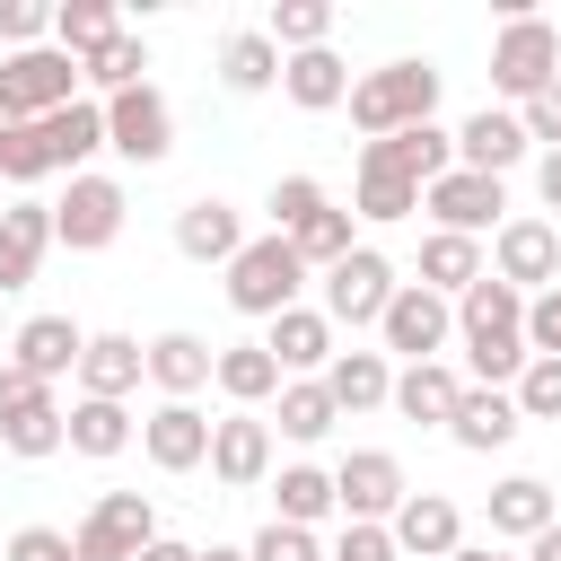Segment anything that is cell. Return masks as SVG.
<instances>
[{"label": "cell", "instance_id": "obj_6", "mask_svg": "<svg viewBox=\"0 0 561 561\" xmlns=\"http://www.w3.org/2000/svg\"><path fill=\"white\" fill-rule=\"evenodd\" d=\"M377 351H386L394 368L447 359V351H456V298H438V289L403 280V289L386 298V316H377Z\"/></svg>", "mask_w": 561, "mask_h": 561}, {"label": "cell", "instance_id": "obj_47", "mask_svg": "<svg viewBox=\"0 0 561 561\" xmlns=\"http://www.w3.org/2000/svg\"><path fill=\"white\" fill-rule=\"evenodd\" d=\"M517 131H526V149H561V79L517 105Z\"/></svg>", "mask_w": 561, "mask_h": 561}, {"label": "cell", "instance_id": "obj_10", "mask_svg": "<svg viewBox=\"0 0 561 561\" xmlns=\"http://www.w3.org/2000/svg\"><path fill=\"white\" fill-rule=\"evenodd\" d=\"M403 491H412V473H403L394 447H351V456L333 465V508H342V526H386V517L403 508Z\"/></svg>", "mask_w": 561, "mask_h": 561}, {"label": "cell", "instance_id": "obj_1", "mask_svg": "<svg viewBox=\"0 0 561 561\" xmlns=\"http://www.w3.org/2000/svg\"><path fill=\"white\" fill-rule=\"evenodd\" d=\"M456 351H465V386H517V368H526V298L482 272L456 298Z\"/></svg>", "mask_w": 561, "mask_h": 561}, {"label": "cell", "instance_id": "obj_8", "mask_svg": "<svg viewBox=\"0 0 561 561\" xmlns=\"http://www.w3.org/2000/svg\"><path fill=\"white\" fill-rule=\"evenodd\" d=\"M491 280H508L517 298H535V289H552L561 280V219H543V210H508L500 228H491Z\"/></svg>", "mask_w": 561, "mask_h": 561}, {"label": "cell", "instance_id": "obj_48", "mask_svg": "<svg viewBox=\"0 0 561 561\" xmlns=\"http://www.w3.org/2000/svg\"><path fill=\"white\" fill-rule=\"evenodd\" d=\"M245 561H324V543H316L307 526H280V517H272V526L245 543Z\"/></svg>", "mask_w": 561, "mask_h": 561}, {"label": "cell", "instance_id": "obj_56", "mask_svg": "<svg viewBox=\"0 0 561 561\" xmlns=\"http://www.w3.org/2000/svg\"><path fill=\"white\" fill-rule=\"evenodd\" d=\"M447 561H517V552H508V543H456Z\"/></svg>", "mask_w": 561, "mask_h": 561}, {"label": "cell", "instance_id": "obj_7", "mask_svg": "<svg viewBox=\"0 0 561 561\" xmlns=\"http://www.w3.org/2000/svg\"><path fill=\"white\" fill-rule=\"evenodd\" d=\"M123 219H131L123 175L88 167V175H70V184H61V202H53V245H70V254H105V245L123 237Z\"/></svg>", "mask_w": 561, "mask_h": 561}, {"label": "cell", "instance_id": "obj_52", "mask_svg": "<svg viewBox=\"0 0 561 561\" xmlns=\"http://www.w3.org/2000/svg\"><path fill=\"white\" fill-rule=\"evenodd\" d=\"M44 394H53L44 377H26L18 359H0V421H9V412H26V403H44Z\"/></svg>", "mask_w": 561, "mask_h": 561}, {"label": "cell", "instance_id": "obj_35", "mask_svg": "<svg viewBox=\"0 0 561 561\" xmlns=\"http://www.w3.org/2000/svg\"><path fill=\"white\" fill-rule=\"evenodd\" d=\"M272 438H289V447H316V438H333V394H324V377H280V394H272Z\"/></svg>", "mask_w": 561, "mask_h": 561}, {"label": "cell", "instance_id": "obj_16", "mask_svg": "<svg viewBox=\"0 0 561 561\" xmlns=\"http://www.w3.org/2000/svg\"><path fill=\"white\" fill-rule=\"evenodd\" d=\"M44 254H53V202L9 193V202H0V298H18V289L44 272Z\"/></svg>", "mask_w": 561, "mask_h": 561}, {"label": "cell", "instance_id": "obj_55", "mask_svg": "<svg viewBox=\"0 0 561 561\" xmlns=\"http://www.w3.org/2000/svg\"><path fill=\"white\" fill-rule=\"evenodd\" d=\"M517 561H561V517H552V526H543V535H535V543H526Z\"/></svg>", "mask_w": 561, "mask_h": 561}, {"label": "cell", "instance_id": "obj_3", "mask_svg": "<svg viewBox=\"0 0 561 561\" xmlns=\"http://www.w3.org/2000/svg\"><path fill=\"white\" fill-rule=\"evenodd\" d=\"M307 280H316V272L298 263V245L263 228V237H245V245H237V263H228V307H237L245 324H272L280 307H298V298H307Z\"/></svg>", "mask_w": 561, "mask_h": 561}, {"label": "cell", "instance_id": "obj_49", "mask_svg": "<svg viewBox=\"0 0 561 561\" xmlns=\"http://www.w3.org/2000/svg\"><path fill=\"white\" fill-rule=\"evenodd\" d=\"M526 351L535 359H561V280L526 298Z\"/></svg>", "mask_w": 561, "mask_h": 561}, {"label": "cell", "instance_id": "obj_50", "mask_svg": "<svg viewBox=\"0 0 561 561\" xmlns=\"http://www.w3.org/2000/svg\"><path fill=\"white\" fill-rule=\"evenodd\" d=\"M0 561H79V543H70L61 526H18V535L0 543Z\"/></svg>", "mask_w": 561, "mask_h": 561}, {"label": "cell", "instance_id": "obj_57", "mask_svg": "<svg viewBox=\"0 0 561 561\" xmlns=\"http://www.w3.org/2000/svg\"><path fill=\"white\" fill-rule=\"evenodd\" d=\"M9 131H26V114H18V96L0 88V140H9Z\"/></svg>", "mask_w": 561, "mask_h": 561}, {"label": "cell", "instance_id": "obj_45", "mask_svg": "<svg viewBox=\"0 0 561 561\" xmlns=\"http://www.w3.org/2000/svg\"><path fill=\"white\" fill-rule=\"evenodd\" d=\"M44 175H53V167H44V140H35V123H26V131H9V140H0V184H9V193H35Z\"/></svg>", "mask_w": 561, "mask_h": 561}, {"label": "cell", "instance_id": "obj_41", "mask_svg": "<svg viewBox=\"0 0 561 561\" xmlns=\"http://www.w3.org/2000/svg\"><path fill=\"white\" fill-rule=\"evenodd\" d=\"M263 35L280 53H316V44H333V0H272Z\"/></svg>", "mask_w": 561, "mask_h": 561}, {"label": "cell", "instance_id": "obj_30", "mask_svg": "<svg viewBox=\"0 0 561 561\" xmlns=\"http://www.w3.org/2000/svg\"><path fill=\"white\" fill-rule=\"evenodd\" d=\"M351 61L333 53V44H316V53H280V96L298 105V114H333L342 96H351Z\"/></svg>", "mask_w": 561, "mask_h": 561}, {"label": "cell", "instance_id": "obj_31", "mask_svg": "<svg viewBox=\"0 0 561 561\" xmlns=\"http://www.w3.org/2000/svg\"><path fill=\"white\" fill-rule=\"evenodd\" d=\"M35 140H44V167H53V175H88V158L105 149V105H96V96H79V105L44 114V123H35Z\"/></svg>", "mask_w": 561, "mask_h": 561}, {"label": "cell", "instance_id": "obj_39", "mask_svg": "<svg viewBox=\"0 0 561 561\" xmlns=\"http://www.w3.org/2000/svg\"><path fill=\"white\" fill-rule=\"evenodd\" d=\"M79 79H88V96H123V88H140V79H149V44L123 26L114 44H96V53L79 61Z\"/></svg>", "mask_w": 561, "mask_h": 561}, {"label": "cell", "instance_id": "obj_59", "mask_svg": "<svg viewBox=\"0 0 561 561\" xmlns=\"http://www.w3.org/2000/svg\"><path fill=\"white\" fill-rule=\"evenodd\" d=\"M0 202H9V184H0Z\"/></svg>", "mask_w": 561, "mask_h": 561}, {"label": "cell", "instance_id": "obj_40", "mask_svg": "<svg viewBox=\"0 0 561 561\" xmlns=\"http://www.w3.org/2000/svg\"><path fill=\"white\" fill-rule=\"evenodd\" d=\"M0 456H18V465H44V456H61V394H44V403L9 412V421H0Z\"/></svg>", "mask_w": 561, "mask_h": 561}, {"label": "cell", "instance_id": "obj_13", "mask_svg": "<svg viewBox=\"0 0 561 561\" xmlns=\"http://www.w3.org/2000/svg\"><path fill=\"white\" fill-rule=\"evenodd\" d=\"M272 465H280V438H272L263 412H219V421H210V482H228V491H263Z\"/></svg>", "mask_w": 561, "mask_h": 561}, {"label": "cell", "instance_id": "obj_27", "mask_svg": "<svg viewBox=\"0 0 561 561\" xmlns=\"http://www.w3.org/2000/svg\"><path fill=\"white\" fill-rule=\"evenodd\" d=\"M456 394H465V368H456V359H421V368H394V394H386V412H403L412 430H447Z\"/></svg>", "mask_w": 561, "mask_h": 561}, {"label": "cell", "instance_id": "obj_42", "mask_svg": "<svg viewBox=\"0 0 561 561\" xmlns=\"http://www.w3.org/2000/svg\"><path fill=\"white\" fill-rule=\"evenodd\" d=\"M289 245H298V263H307V272H333V263H342V254L359 245V219H351V210L333 202V210H316V219H307V228H298Z\"/></svg>", "mask_w": 561, "mask_h": 561}, {"label": "cell", "instance_id": "obj_4", "mask_svg": "<svg viewBox=\"0 0 561 561\" xmlns=\"http://www.w3.org/2000/svg\"><path fill=\"white\" fill-rule=\"evenodd\" d=\"M561 79V26L543 18V9H526V18H500V35H491V96L517 114L535 88H552Z\"/></svg>", "mask_w": 561, "mask_h": 561}, {"label": "cell", "instance_id": "obj_54", "mask_svg": "<svg viewBox=\"0 0 561 561\" xmlns=\"http://www.w3.org/2000/svg\"><path fill=\"white\" fill-rule=\"evenodd\" d=\"M131 561H193V543H175V535H158V543H140Z\"/></svg>", "mask_w": 561, "mask_h": 561}, {"label": "cell", "instance_id": "obj_21", "mask_svg": "<svg viewBox=\"0 0 561 561\" xmlns=\"http://www.w3.org/2000/svg\"><path fill=\"white\" fill-rule=\"evenodd\" d=\"M61 447H70V456H88V465H114L123 447H140V412H131V403L70 394V403H61Z\"/></svg>", "mask_w": 561, "mask_h": 561}, {"label": "cell", "instance_id": "obj_11", "mask_svg": "<svg viewBox=\"0 0 561 561\" xmlns=\"http://www.w3.org/2000/svg\"><path fill=\"white\" fill-rule=\"evenodd\" d=\"M0 88L18 96V114H26V123H44V114H61V105H79V96H88V79H79V61H70L61 44L0 53Z\"/></svg>", "mask_w": 561, "mask_h": 561}, {"label": "cell", "instance_id": "obj_32", "mask_svg": "<svg viewBox=\"0 0 561 561\" xmlns=\"http://www.w3.org/2000/svg\"><path fill=\"white\" fill-rule=\"evenodd\" d=\"M210 386L228 394V412H263V403L280 394V359H272L263 342H219V359H210Z\"/></svg>", "mask_w": 561, "mask_h": 561}, {"label": "cell", "instance_id": "obj_37", "mask_svg": "<svg viewBox=\"0 0 561 561\" xmlns=\"http://www.w3.org/2000/svg\"><path fill=\"white\" fill-rule=\"evenodd\" d=\"M351 219H359V228L421 219V184H403V175H386V167H351Z\"/></svg>", "mask_w": 561, "mask_h": 561}, {"label": "cell", "instance_id": "obj_2", "mask_svg": "<svg viewBox=\"0 0 561 561\" xmlns=\"http://www.w3.org/2000/svg\"><path fill=\"white\" fill-rule=\"evenodd\" d=\"M342 105H351V131H359V140H386V131L438 123V61H430V53H394V61L359 70Z\"/></svg>", "mask_w": 561, "mask_h": 561}, {"label": "cell", "instance_id": "obj_58", "mask_svg": "<svg viewBox=\"0 0 561 561\" xmlns=\"http://www.w3.org/2000/svg\"><path fill=\"white\" fill-rule=\"evenodd\" d=\"M193 561H245V543H193Z\"/></svg>", "mask_w": 561, "mask_h": 561}, {"label": "cell", "instance_id": "obj_9", "mask_svg": "<svg viewBox=\"0 0 561 561\" xmlns=\"http://www.w3.org/2000/svg\"><path fill=\"white\" fill-rule=\"evenodd\" d=\"M105 105V149L123 158V167H158V158H175V105H167V88H123V96H96Z\"/></svg>", "mask_w": 561, "mask_h": 561}, {"label": "cell", "instance_id": "obj_5", "mask_svg": "<svg viewBox=\"0 0 561 561\" xmlns=\"http://www.w3.org/2000/svg\"><path fill=\"white\" fill-rule=\"evenodd\" d=\"M316 280H324V298H316V307H324V324H333V333H342V324H351V333H377L386 298L403 289L394 254H386V245H368V237H359V245H351L333 272H316Z\"/></svg>", "mask_w": 561, "mask_h": 561}, {"label": "cell", "instance_id": "obj_46", "mask_svg": "<svg viewBox=\"0 0 561 561\" xmlns=\"http://www.w3.org/2000/svg\"><path fill=\"white\" fill-rule=\"evenodd\" d=\"M0 44H9V53L53 44V0H0Z\"/></svg>", "mask_w": 561, "mask_h": 561}, {"label": "cell", "instance_id": "obj_38", "mask_svg": "<svg viewBox=\"0 0 561 561\" xmlns=\"http://www.w3.org/2000/svg\"><path fill=\"white\" fill-rule=\"evenodd\" d=\"M123 35V9L114 0H53V44L70 53V61H88L96 44H114Z\"/></svg>", "mask_w": 561, "mask_h": 561}, {"label": "cell", "instance_id": "obj_36", "mask_svg": "<svg viewBox=\"0 0 561 561\" xmlns=\"http://www.w3.org/2000/svg\"><path fill=\"white\" fill-rule=\"evenodd\" d=\"M482 272H491L482 237H447V228H430V237H421V272H412L421 289H438V298H465Z\"/></svg>", "mask_w": 561, "mask_h": 561}, {"label": "cell", "instance_id": "obj_14", "mask_svg": "<svg viewBox=\"0 0 561 561\" xmlns=\"http://www.w3.org/2000/svg\"><path fill=\"white\" fill-rule=\"evenodd\" d=\"M70 543H79V561H131L140 543H158V508H149V491H105V500L70 526Z\"/></svg>", "mask_w": 561, "mask_h": 561}, {"label": "cell", "instance_id": "obj_19", "mask_svg": "<svg viewBox=\"0 0 561 561\" xmlns=\"http://www.w3.org/2000/svg\"><path fill=\"white\" fill-rule=\"evenodd\" d=\"M359 167H386L403 184H438L456 167V131L447 123H412V131H386V140H359Z\"/></svg>", "mask_w": 561, "mask_h": 561}, {"label": "cell", "instance_id": "obj_18", "mask_svg": "<svg viewBox=\"0 0 561 561\" xmlns=\"http://www.w3.org/2000/svg\"><path fill=\"white\" fill-rule=\"evenodd\" d=\"M386 535H394L403 561H447V552L465 543V508H456L447 491H403V508L386 517Z\"/></svg>", "mask_w": 561, "mask_h": 561}, {"label": "cell", "instance_id": "obj_28", "mask_svg": "<svg viewBox=\"0 0 561 561\" xmlns=\"http://www.w3.org/2000/svg\"><path fill=\"white\" fill-rule=\"evenodd\" d=\"M517 430H526V421H517L508 386H465V394H456V412H447V438H456L465 456H500Z\"/></svg>", "mask_w": 561, "mask_h": 561}, {"label": "cell", "instance_id": "obj_26", "mask_svg": "<svg viewBox=\"0 0 561 561\" xmlns=\"http://www.w3.org/2000/svg\"><path fill=\"white\" fill-rule=\"evenodd\" d=\"M79 351H88V324H70V316H26V324L9 333V359H18L26 377H44V386H61V377L79 368Z\"/></svg>", "mask_w": 561, "mask_h": 561}, {"label": "cell", "instance_id": "obj_15", "mask_svg": "<svg viewBox=\"0 0 561 561\" xmlns=\"http://www.w3.org/2000/svg\"><path fill=\"white\" fill-rule=\"evenodd\" d=\"M140 456L158 473H202L210 465V412L202 403H149L140 412Z\"/></svg>", "mask_w": 561, "mask_h": 561}, {"label": "cell", "instance_id": "obj_33", "mask_svg": "<svg viewBox=\"0 0 561 561\" xmlns=\"http://www.w3.org/2000/svg\"><path fill=\"white\" fill-rule=\"evenodd\" d=\"M324 394H333V412H342V421L386 412V394H394V359H386V351H333Z\"/></svg>", "mask_w": 561, "mask_h": 561}, {"label": "cell", "instance_id": "obj_25", "mask_svg": "<svg viewBox=\"0 0 561 561\" xmlns=\"http://www.w3.org/2000/svg\"><path fill=\"white\" fill-rule=\"evenodd\" d=\"M535 149H526V131H517V114L508 105H482V114H465L456 123V167H473V175H500L508 184V167H526Z\"/></svg>", "mask_w": 561, "mask_h": 561}, {"label": "cell", "instance_id": "obj_44", "mask_svg": "<svg viewBox=\"0 0 561 561\" xmlns=\"http://www.w3.org/2000/svg\"><path fill=\"white\" fill-rule=\"evenodd\" d=\"M508 403H517V421H561V359H535V351H526Z\"/></svg>", "mask_w": 561, "mask_h": 561}, {"label": "cell", "instance_id": "obj_17", "mask_svg": "<svg viewBox=\"0 0 561 561\" xmlns=\"http://www.w3.org/2000/svg\"><path fill=\"white\" fill-rule=\"evenodd\" d=\"M210 359H219V342H202V333H184V324H167V333L140 342V368H149L158 403H193V394L210 386Z\"/></svg>", "mask_w": 561, "mask_h": 561}, {"label": "cell", "instance_id": "obj_34", "mask_svg": "<svg viewBox=\"0 0 561 561\" xmlns=\"http://www.w3.org/2000/svg\"><path fill=\"white\" fill-rule=\"evenodd\" d=\"M263 491H272V517H280V526H307V535H316L324 517H342V508H333V465H307V456H298V465H272Z\"/></svg>", "mask_w": 561, "mask_h": 561}, {"label": "cell", "instance_id": "obj_20", "mask_svg": "<svg viewBox=\"0 0 561 561\" xmlns=\"http://www.w3.org/2000/svg\"><path fill=\"white\" fill-rule=\"evenodd\" d=\"M263 351L280 359V377H324V368H333V351H342V333L324 324V307H307V298H298V307H280V316L263 324Z\"/></svg>", "mask_w": 561, "mask_h": 561}, {"label": "cell", "instance_id": "obj_51", "mask_svg": "<svg viewBox=\"0 0 561 561\" xmlns=\"http://www.w3.org/2000/svg\"><path fill=\"white\" fill-rule=\"evenodd\" d=\"M324 561H403V552H394L386 526H342V535L324 543Z\"/></svg>", "mask_w": 561, "mask_h": 561}, {"label": "cell", "instance_id": "obj_12", "mask_svg": "<svg viewBox=\"0 0 561 561\" xmlns=\"http://www.w3.org/2000/svg\"><path fill=\"white\" fill-rule=\"evenodd\" d=\"M421 210H430V228H447V237H491V228L508 219V184H500V175H473V167H447L438 184H421Z\"/></svg>", "mask_w": 561, "mask_h": 561}, {"label": "cell", "instance_id": "obj_23", "mask_svg": "<svg viewBox=\"0 0 561 561\" xmlns=\"http://www.w3.org/2000/svg\"><path fill=\"white\" fill-rule=\"evenodd\" d=\"M237 245H245V210L237 202H219V193H193L184 210H175V254L184 263H237Z\"/></svg>", "mask_w": 561, "mask_h": 561}, {"label": "cell", "instance_id": "obj_22", "mask_svg": "<svg viewBox=\"0 0 561 561\" xmlns=\"http://www.w3.org/2000/svg\"><path fill=\"white\" fill-rule=\"evenodd\" d=\"M482 517H491V543H535V535L561 517V491H552L543 473H500L491 500H482Z\"/></svg>", "mask_w": 561, "mask_h": 561}, {"label": "cell", "instance_id": "obj_24", "mask_svg": "<svg viewBox=\"0 0 561 561\" xmlns=\"http://www.w3.org/2000/svg\"><path fill=\"white\" fill-rule=\"evenodd\" d=\"M70 386H79V394H96V403H131V394L149 386V368H140V333H88V351H79Z\"/></svg>", "mask_w": 561, "mask_h": 561}, {"label": "cell", "instance_id": "obj_43", "mask_svg": "<svg viewBox=\"0 0 561 561\" xmlns=\"http://www.w3.org/2000/svg\"><path fill=\"white\" fill-rule=\"evenodd\" d=\"M263 210H272V237H298V228H307L316 210H333V193H324L316 175H272Z\"/></svg>", "mask_w": 561, "mask_h": 561}, {"label": "cell", "instance_id": "obj_29", "mask_svg": "<svg viewBox=\"0 0 561 561\" xmlns=\"http://www.w3.org/2000/svg\"><path fill=\"white\" fill-rule=\"evenodd\" d=\"M210 70H219L228 96H272V88H280V44H272L263 26H228L219 53H210Z\"/></svg>", "mask_w": 561, "mask_h": 561}, {"label": "cell", "instance_id": "obj_53", "mask_svg": "<svg viewBox=\"0 0 561 561\" xmlns=\"http://www.w3.org/2000/svg\"><path fill=\"white\" fill-rule=\"evenodd\" d=\"M535 193L543 210H561V149H535Z\"/></svg>", "mask_w": 561, "mask_h": 561}]
</instances>
